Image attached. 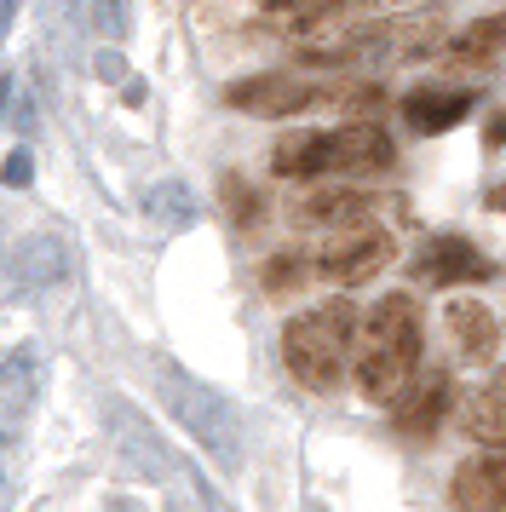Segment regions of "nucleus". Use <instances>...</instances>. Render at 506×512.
<instances>
[{
  "mask_svg": "<svg viewBox=\"0 0 506 512\" xmlns=\"http://www.w3.org/2000/svg\"><path fill=\"white\" fill-rule=\"evenodd\" d=\"M271 167L282 179H317V173H386L391 139L374 121L334 127V133H288L271 150Z\"/></svg>",
  "mask_w": 506,
  "mask_h": 512,
  "instance_id": "7ed1b4c3",
  "label": "nucleus"
},
{
  "mask_svg": "<svg viewBox=\"0 0 506 512\" xmlns=\"http://www.w3.org/2000/svg\"><path fill=\"white\" fill-rule=\"evenodd\" d=\"M104 426H110L115 449L133 461V472H144V478H173V466H179V455L161 443L156 420L138 415L127 397H104Z\"/></svg>",
  "mask_w": 506,
  "mask_h": 512,
  "instance_id": "39448f33",
  "label": "nucleus"
},
{
  "mask_svg": "<svg viewBox=\"0 0 506 512\" xmlns=\"http://www.w3.org/2000/svg\"><path fill=\"white\" fill-rule=\"evenodd\" d=\"M420 305L414 294H386L363 323V351H357V386L368 403H397L403 386L420 374Z\"/></svg>",
  "mask_w": 506,
  "mask_h": 512,
  "instance_id": "f257e3e1",
  "label": "nucleus"
},
{
  "mask_svg": "<svg viewBox=\"0 0 506 512\" xmlns=\"http://www.w3.org/2000/svg\"><path fill=\"white\" fill-rule=\"evenodd\" d=\"M380 208L374 202V190H357V185H317L299 196V219L305 225H322V231H363L368 213Z\"/></svg>",
  "mask_w": 506,
  "mask_h": 512,
  "instance_id": "9d476101",
  "label": "nucleus"
},
{
  "mask_svg": "<svg viewBox=\"0 0 506 512\" xmlns=\"http://www.w3.org/2000/svg\"><path fill=\"white\" fill-rule=\"evenodd\" d=\"M225 98L236 110H248V116L282 121V116H299V110L322 104V87L299 81V75H248V81H236Z\"/></svg>",
  "mask_w": 506,
  "mask_h": 512,
  "instance_id": "6e6552de",
  "label": "nucleus"
},
{
  "mask_svg": "<svg viewBox=\"0 0 506 512\" xmlns=\"http://www.w3.org/2000/svg\"><path fill=\"white\" fill-rule=\"evenodd\" d=\"M466 116H472V93L466 87H414L403 98V121L414 133H449Z\"/></svg>",
  "mask_w": 506,
  "mask_h": 512,
  "instance_id": "4468645a",
  "label": "nucleus"
},
{
  "mask_svg": "<svg viewBox=\"0 0 506 512\" xmlns=\"http://www.w3.org/2000/svg\"><path fill=\"white\" fill-rule=\"evenodd\" d=\"M449 374L432 369V374H414L409 386H403V397L391 403V426L397 432H409V438H426L437 420H443V409H449Z\"/></svg>",
  "mask_w": 506,
  "mask_h": 512,
  "instance_id": "9b49d317",
  "label": "nucleus"
},
{
  "mask_svg": "<svg viewBox=\"0 0 506 512\" xmlns=\"http://www.w3.org/2000/svg\"><path fill=\"white\" fill-rule=\"evenodd\" d=\"M12 18H18V12H12V6H0V29L12 24Z\"/></svg>",
  "mask_w": 506,
  "mask_h": 512,
  "instance_id": "b1692460",
  "label": "nucleus"
},
{
  "mask_svg": "<svg viewBox=\"0 0 506 512\" xmlns=\"http://www.w3.org/2000/svg\"><path fill=\"white\" fill-rule=\"evenodd\" d=\"M460 58V64H495V58H506V12H489V18H478V24L466 29V35H455V47H449Z\"/></svg>",
  "mask_w": 506,
  "mask_h": 512,
  "instance_id": "a211bd4d",
  "label": "nucleus"
},
{
  "mask_svg": "<svg viewBox=\"0 0 506 512\" xmlns=\"http://www.w3.org/2000/svg\"><path fill=\"white\" fill-rule=\"evenodd\" d=\"M167 512H184V507H167Z\"/></svg>",
  "mask_w": 506,
  "mask_h": 512,
  "instance_id": "a878e982",
  "label": "nucleus"
},
{
  "mask_svg": "<svg viewBox=\"0 0 506 512\" xmlns=\"http://www.w3.org/2000/svg\"><path fill=\"white\" fill-rule=\"evenodd\" d=\"M225 208H230V219L248 231L253 219H259V190H248L242 179H236V173H225Z\"/></svg>",
  "mask_w": 506,
  "mask_h": 512,
  "instance_id": "aec40b11",
  "label": "nucleus"
},
{
  "mask_svg": "<svg viewBox=\"0 0 506 512\" xmlns=\"http://www.w3.org/2000/svg\"><path fill=\"white\" fill-rule=\"evenodd\" d=\"M460 426H466V438L501 443V449H506V369H501V374H489V386L466 397V409H460Z\"/></svg>",
  "mask_w": 506,
  "mask_h": 512,
  "instance_id": "dca6fc26",
  "label": "nucleus"
},
{
  "mask_svg": "<svg viewBox=\"0 0 506 512\" xmlns=\"http://www.w3.org/2000/svg\"><path fill=\"white\" fill-rule=\"evenodd\" d=\"M455 512H506V455H472L455 466Z\"/></svg>",
  "mask_w": 506,
  "mask_h": 512,
  "instance_id": "f8f14e48",
  "label": "nucleus"
},
{
  "mask_svg": "<svg viewBox=\"0 0 506 512\" xmlns=\"http://www.w3.org/2000/svg\"><path fill=\"white\" fill-rule=\"evenodd\" d=\"M351 340H357V311L345 300L311 305L305 317L282 328V357H288V374H294L305 392H334L345 374V357H351Z\"/></svg>",
  "mask_w": 506,
  "mask_h": 512,
  "instance_id": "20e7f679",
  "label": "nucleus"
},
{
  "mask_svg": "<svg viewBox=\"0 0 506 512\" xmlns=\"http://www.w3.org/2000/svg\"><path fill=\"white\" fill-rule=\"evenodd\" d=\"M144 213H150L156 231H184L196 219V196H190L184 179H156V185L144 190Z\"/></svg>",
  "mask_w": 506,
  "mask_h": 512,
  "instance_id": "f3484780",
  "label": "nucleus"
},
{
  "mask_svg": "<svg viewBox=\"0 0 506 512\" xmlns=\"http://www.w3.org/2000/svg\"><path fill=\"white\" fill-rule=\"evenodd\" d=\"M299 282H305V259H299V254H276L271 265H265V288H271V294L299 288Z\"/></svg>",
  "mask_w": 506,
  "mask_h": 512,
  "instance_id": "412c9836",
  "label": "nucleus"
},
{
  "mask_svg": "<svg viewBox=\"0 0 506 512\" xmlns=\"http://www.w3.org/2000/svg\"><path fill=\"white\" fill-rule=\"evenodd\" d=\"M495 202H501V208H506V190H495Z\"/></svg>",
  "mask_w": 506,
  "mask_h": 512,
  "instance_id": "393cba45",
  "label": "nucleus"
},
{
  "mask_svg": "<svg viewBox=\"0 0 506 512\" xmlns=\"http://www.w3.org/2000/svg\"><path fill=\"white\" fill-rule=\"evenodd\" d=\"M35 397H41V351L35 346L6 351V363H0V420H18Z\"/></svg>",
  "mask_w": 506,
  "mask_h": 512,
  "instance_id": "2eb2a0df",
  "label": "nucleus"
},
{
  "mask_svg": "<svg viewBox=\"0 0 506 512\" xmlns=\"http://www.w3.org/2000/svg\"><path fill=\"white\" fill-rule=\"evenodd\" d=\"M345 12L340 6H317V0H305V6H271L265 12V24L288 29V35H299V29H317V24H340Z\"/></svg>",
  "mask_w": 506,
  "mask_h": 512,
  "instance_id": "6ab92c4d",
  "label": "nucleus"
},
{
  "mask_svg": "<svg viewBox=\"0 0 506 512\" xmlns=\"http://www.w3.org/2000/svg\"><path fill=\"white\" fill-rule=\"evenodd\" d=\"M443 323H449V340L466 363H495V351H501V323H495V311L478 300H455L443 311Z\"/></svg>",
  "mask_w": 506,
  "mask_h": 512,
  "instance_id": "ddd939ff",
  "label": "nucleus"
},
{
  "mask_svg": "<svg viewBox=\"0 0 506 512\" xmlns=\"http://www.w3.org/2000/svg\"><path fill=\"white\" fill-rule=\"evenodd\" d=\"M414 277L432 282V288H449V282H483L495 277V265L466 242V236H432L414 248Z\"/></svg>",
  "mask_w": 506,
  "mask_h": 512,
  "instance_id": "1a4fd4ad",
  "label": "nucleus"
},
{
  "mask_svg": "<svg viewBox=\"0 0 506 512\" xmlns=\"http://www.w3.org/2000/svg\"><path fill=\"white\" fill-rule=\"evenodd\" d=\"M391 265V236L363 225V231H340L328 248L317 254V277L340 282V288H363L368 277H380Z\"/></svg>",
  "mask_w": 506,
  "mask_h": 512,
  "instance_id": "0eeeda50",
  "label": "nucleus"
},
{
  "mask_svg": "<svg viewBox=\"0 0 506 512\" xmlns=\"http://www.w3.org/2000/svg\"><path fill=\"white\" fill-rule=\"evenodd\" d=\"M0 185H6V190H29V185H35V156H29L23 144L0 162Z\"/></svg>",
  "mask_w": 506,
  "mask_h": 512,
  "instance_id": "4be33fe9",
  "label": "nucleus"
},
{
  "mask_svg": "<svg viewBox=\"0 0 506 512\" xmlns=\"http://www.w3.org/2000/svg\"><path fill=\"white\" fill-rule=\"evenodd\" d=\"M64 271H69V248L58 231H35L0 254V288L6 294H41L52 282H64Z\"/></svg>",
  "mask_w": 506,
  "mask_h": 512,
  "instance_id": "423d86ee",
  "label": "nucleus"
},
{
  "mask_svg": "<svg viewBox=\"0 0 506 512\" xmlns=\"http://www.w3.org/2000/svg\"><path fill=\"white\" fill-rule=\"evenodd\" d=\"M81 18L98 24L104 35H121V29H127V6H81Z\"/></svg>",
  "mask_w": 506,
  "mask_h": 512,
  "instance_id": "5701e85b",
  "label": "nucleus"
},
{
  "mask_svg": "<svg viewBox=\"0 0 506 512\" xmlns=\"http://www.w3.org/2000/svg\"><path fill=\"white\" fill-rule=\"evenodd\" d=\"M150 380H156L161 409L202 443V455H213L219 466L242 461V420H236V409H230L207 380H196L179 357H156V363H150Z\"/></svg>",
  "mask_w": 506,
  "mask_h": 512,
  "instance_id": "f03ea898",
  "label": "nucleus"
}]
</instances>
